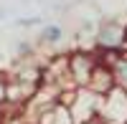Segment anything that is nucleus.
<instances>
[{"instance_id":"20e7f679","label":"nucleus","mask_w":127,"mask_h":124,"mask_svg":"<svg viewBox=\"0 0 127 124\" xmlns=\"http://www.w3.org/2000/svg\"><path fill=\"white\" fill-rule=\"evenodd\" d=\"M97 48L99 51H122L125 48V25L107 20L97 30Z\"/></svg>"},{"instance_id":"f03ea898","label":"nucleus","mask_w":127,"mask_h":124,"mask_svg":"<svg viewBox=\"0 0 127 124\" xmlns=\"http://www.w3.org/2000/svg\"><path fill=\"white\" fill-rule=\"evenodd\" d=\"M99 101H102V96L94 94L92 89H87V86H76V89H74L71 101H69V111H71L74 124H84V122H89V119H97Z\"/></svg>"},{"instance_id":"9b49d317","label":"nucleus","mask_w":127,"mask_h":124,"mask_svg":"<svg viewBox=\"0 0 127 124\" xmlns=\"http://www.w3.org/2000/svg\"><path fill=\"white\" fill-rule=\"evenodd\" d=\"M125 48H127V25H125ZM125 48H122V51H125Z\"/></svg>"},{"instance_id":"1a4fd4ad","label":"nucleus","mask_w":127,"mask_h":124,"mask_svg":"<svg viewBox=\"0 0 127 124\" xmlns=\"http://www.w3.org/2000/svg\"><path fill=\"white\" fill-rule=\"evenodd\" d=\"M5 104V76L0 74V106Z\"/></svg>"},{"instance_id":"0eeeda50","label":"nucleus","mask_w":127,"mask_h":124,"mask_svg":"<svg viewBox=\"0 0 127 124\" xmlns=\"http://www.w3.org/2000/svg\"><path fill=\"white\" fill-rule=\"evenodd\" d=\"M109 68H112V74H114V84L122 86V89L127 91V56L120 53V56L109 63Z\"/></svg>"},{"instance_id":"423d86ee","label":"nucleus","mask_w":127,"mask_h":124,"mask_svg":"<svg viewBox=\"0 0 127 124\" xmlns=\"http://www.w3.org/2000/svg\"><path fill=\"white\" fill-rule=\"evenodd\" d=\"M38 124H74V119H71V111H69L66 104L54 101V104H48L46 109H41Z\"/></svg>"},{"instance_id":"f257e3e1","label":"nucleus","mask_w":127,"mask_h":124,"mask_svg":"<svg viewBox=\"0 0 127 124\" xmlns=\"http://www.w3.org/2000/svg\"><path fill=\"white\" fill-rule=\"evenodd\" d=\"M97 119L102 124H127V91L114 84L107 94H102Z\"/></svg>"},{"instance_id":"6e6552de","label":"nucleus","mask_w":127,"mask_h":124,"mask_svg":"<svg viewBox=\"0 0 127 124\" xmlns=\"http://www.w3.org/2000/svg\"><path fill=\"white\" fill-rule=\"evenodd\" d=\"M38 41H41V43H48V46L61 43V41H64V28H61V25H56V23H48V25L41 28Z\"/></svg>"},{"instance_id":"9d476101","label":"nucleus","mask_w":127,"mask_h":124,"mask_svg":"<svg viewBox=\"0 0 127 124\" xmlns=\"http://www.w3.org/2000/svg\"><path fill=\"white\" fill-rule=\"evenodd\" d=\"M84 124H102L99 119H89V122H84Z\"/></svg>"},{"instance_id":"f8f14e48","label":"nucleus","mask_w":127,"mask_h":124,"mask_svg":"<svg viewBox=\"0 0 127 124\" xmlns=\"http://www.w3.org/2000/svg\"><path fill=\"white\" fill-rule=\"evenodd\" d=\"M3 119H5V114H3V106H0V124H3Z\"/></svg>"},{"instance_id":"7ed1b4c3","label":"nucleus","mask_w":127,"mask_h":124,"mask_svg":"<svg viewBox=\"0 0 127 124\" xmlns=\"http://www.w3.org/2000/svg\"><path fill=\"white\" fill-rule=\"evenodd\" d=\"M94 66H97V53H89V51H76V53L66 56V68L69 76L76 86H87V81L92 76Z\"/></svg>"},{"instance_id":"39448f33","label":"nucleus","mask_w":127,"mask_h":124,"mask_svg":"<svg viewBox=\"0 0 127 124\" xmlns=\"http://www.w3.org/2000/svg\"><path fill=\"white\" fill-rule=\"evenodd\" d=\"M112 86H114V74H112L109 63H104V61L97 58V66H94L92 76H89V81H87V89H92L94 94L102 96V94H107Z\"/></svg>"}]
</instances>
